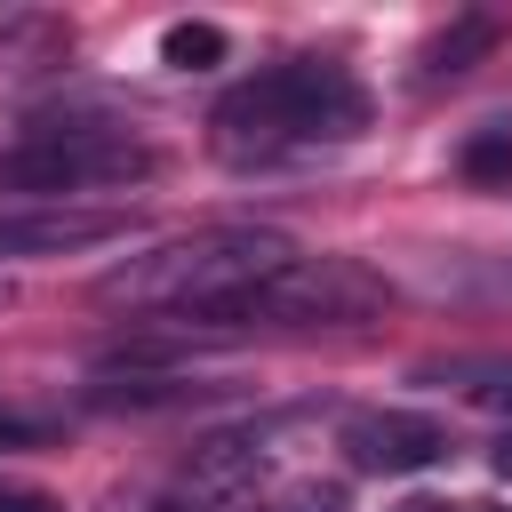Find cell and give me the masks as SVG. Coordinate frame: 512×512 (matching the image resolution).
<instances>
[{
  "label": "cell",
  "mask_w": 512,
  "mask_h": 512,
  "mask_svg": "<svg viewBox=\"0 0 512 512\" xmlns=\"http://www.w3.org/2000/svg\"><path fill=\"white\" fill-rule=\"evenodd\" d=\"M400 512H440V504H400Z\"/></svg>",
  "instance_id": "obj_17"
},
{
  "label": "cell",
  "mask_w": 512,
  "mask_h": 512,
  "mask_svg": "<svg viewBox=\"0 0 512 512\" xmlns=\"http://www.w3.org/2000/svg\"><path fill=\"white\" fill-rule=\"evenodd\" d=\"M32 440H48V416L8 408V392H0V448H32Z\"/></svg>",
  "instance_id": "obj_10"
},
{
  "label": "cell",
  "mask_w": 512,
  "mask_h": 512,
  "mask_svg": "<svg viewBox=\"0 0 512 512\" xmlns=\"http://www.w3.org/2000/svg\"><path fill=\"white\" fill-rule=\"evenodd\" d=\"M480 400H488L496 416H512V376H504V384H480Z\"/></svg>",
  "instance_id": "obj_13"
},
{
  "label": "cell",
  "mask_w": 512,
  "mask_h": 512,
  "mask_svg": "<svg viewBox=\"0 0 512 512\" xmlns=\"http://www.w3.org/2000/svg\"><path fill=\"white\" fill-rule=\"evenodd\" d=\"M504 40V16H488V8H472V16H456V24H440L424 48H416V88H440V80H456V72H472L488 48Z\"/></svg>",
  "instance_id": "obj_7"
},
{
  "label": "cell",
  "mask_w": 512,
  "mask_h": 512,
  "mask_svg": "<svg viewBox=\"0 0 512 512\" xmlns=\"http://www.w3.org/2000/svg\"><path fill=\"white\" fill-rule=\"evenodd\" d=\"M160 168V152L128 128L104 120H64V128H32L16 144H0V192L16 200H80V192H112V184H144Z\"/></svg>",
  "instance_id": "obj_4"
},
{
  "label": "cell",
  "mask_w": 512,
  "mask_h": 512,
  "mask_svg": "<svg viewBox=\"0 0 512 512\" xmlns=\"http://www.w3.org/2000/svg\"><path fill=\"white\" fill-rule=\"evenodd\" d=\"M504 160H512V136H480V144L464 152V168H472V176H496Z\"/></svg>",
  "instance_id": "obj_11"
},
{
  "label": "cell",
  "mask_w": 512,
  "mask_h": 512,
  "mask_svg": "<svg viewBox=\"0 0 512 512\" xmlns=\"http://www.w3.org/2000/svg\"><path fill=\"white\" fill-rule=\"evenodd\" d=\"M488 464H496V472H504V480H512V432H504V440H496V456H488Z\"/></svg>",
  "instance_id": "obj_14"
},
{
  "label": "cell",
  "mask_w": 512,
  "mask_h": 512,
  "mask_svg": "<svg viewBox=\"0 0 512 512\" xmlns=\"http://www.w3.org/2000/svg\"><path fill=\"white\" fill-rule=\"evenodd\" d=\"M128 208H0V256H80L128 240Z\"/></svg>",
  "instance_id": "obj_6"
},
{
  "label": "cell",
  "mask_w": 512,
  "mask_h": 512,
  "mask_svg": "<svg viewBox=\"0 0 512 512\" xmlns=\"http://www.w3.org/2000/svg\"><path fill=\"white\" fill-rule=\"evenodd\" d=\"M0 304H8V280H0Z\"/></svg>",
  "instance_id": "obj_18"
},
{
  "label": "cell",
  "mask_w": 512,
  "mask_h": 512,
  "mask_svg": "<svg viewBox=\"0 0 512 512\" xmlns=\"http://www.w3.org/2000/svg\"><path fill=\"white\" fill-rule=\"evenodd\" d=\"M160 56H168L176 72H200V64L224 56V32H216V24H168V32H160Z\"/></svg>",
  "instance_id": "obj_8"
},
{
  "label": "cell",
  "mask_w": 512,
  "mask_h": 512,
  "mask_svg": "<svg viewBox=\"0 0 512 512\" xmlns=\"http://www.w3.org/2000/svg\"><path fill=\"white\" fill-rule=\"evenodd\" d=\"M440 512H496V504H440Z\"/></svg>",
  "instance_id": "obj_16"
},
{
  "label": "cell",
  "mask_w": 512,
  "mask_h": 512,
  "mask_svg": "<svg viewBox=\"0 0 512 512\" xmlns=\"http://www.w3.org/2000/svg\"><path fill=\"white\" fill-rule=\"evenodd\" d=\"M392 304V280L368 272L360 256H296L288 272L256 280L248 296H232L224 312H208L200 328H280V336H312V328H360Z\"/></svg>",
  "instance_id": "obj_3"
},
{
  "label": "cell",
  "mask_w": 512,
  "mask_h": 512,
  "mask_svg": "<svg viewBox=\"0 0 512 512\" xmlns=\"http://www.w3.org/2000/svg\"><path fill=\"white\" fill-rule=\"evenodd\" d=\"M272 512H344V488L336 480H296L272 496Z\"/></svg>",
  "instance_id": "obj_9"
},
{
  "label": "cell",
  "mask_w": 512,
  "mask_h": 512,
  "mask_svg": "<svg viewBox=\"0 0 512 512\" xmlns=\"http://www.w3.org/2000/svg\"><path fill=\"white\" fill-rule=\"evenodd\" d=\"M0 512H56L48 488H24V480H0Z\"/></svg>",
  "instance_id": "obj_12"
},
{
  "label": "cell",
  "mask_w": 512,
  "mask_h": 512,
  "mask_svg": "<svg viewBox=\"0 0 512 512\" xmlns=\"http://www.w3.org/2000/svg\"><path fill=\"white\" fill-rule=\"evenodd\" d=\"M336 448L352 456V472L400 480V472H424V464L448 456V424H432V416H416V408H360V416H344Z\"/></svg>",
  "instance_id": "obj_5"
},
{
  "label": "cell",
  "mask_w": 512,
  "mask_h": 512,
  "mask_svg": "<svg viewBox=\"0 0 512 512\" xmlns=\"http://www.w3.org/2000/svg\"><path fill=\"white\" fill-rule=\"evenodd\" d=\"M160 512H224V504H192V496H168Z\"/></svg>",
  "instance_id": "obj_15"
},
{
  "label": "cell",
  "mask_w": 512,
  "mask_h": 512,
  "mask_svg": "<svg viewBox=\"0 0 512 512\" xmlns=\"http://www.w3.org/2000/svg\"><path fill=\"white\" fill-rule=\"evenodd\" d=\"M360 128H368V88L328 56H288L216 96L208 152L224 168H272V160H296L320 144H352Z\"/></svg>",
  "instance_id": "obj_1"
},
{
  "label": "cell",
  "mask_w": 512,
  "mask_h": 512,
  "mask_svg": "<svg viewBox=\"0 0 512 512\" xmlns=\"http://www.w3.org/2000/svg\"><path fill=\"white\" fill-rule=\"evenodd\" d=\"M304 248L272 224H208L184 240H160L144 256H120L96 280V304H128V312H168V320H208L232 296H248L256 280L288 272Z\"/></svg>",
  "instance_id": "obj_2"
}]
</instances>
